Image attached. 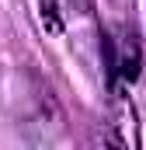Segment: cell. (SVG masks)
Here are the masks:
<instances>
[{
    "label": "cell",
    "mask_w": 146,
    "mask_h": 150,
    "mask_svg": "<svg viewBox=\"0 0 146 150\" xmlns=\"http://www.w3.org/2000/svg\"><path fill=\"white\" fill-rule=\"evenodd\" d=\"M115 74L125 77V80H136L139 77V45L136 42H125L122 45V56L115 59Z\"/></svg>",
    "instance_id": "1"
},
{
    "label": "cell",
    "mask_w": 146,
    "mask_h": 150,
    "mask_svg": "<svg viewBox=\"0 0 146 150\" xmlns=\"http://www.w3.org/2000/svg\"><path fill=\"white\" fill-rule=\"evenodd\" d=\"M38 7H42V25H45V32L59 35V32H63V18H59L56 0H38Z\"/></svg>",
    "instance_id": "2"
},
{
    "label": "cell",
    "mask_w": 146,
    "mask_h": 150,
    "mask_svg": "<svg viewBox=\"0 0 146 150\" xmlns=\"http://www.w3.org/2000/svg\"><path fill=\"white\" fill-rule=\"evenodd\" d=\"M105 150H125V143H122L118 136H108V140H105Z\"/></svg>",
    "instance_id": "3"
}]
</instances>
